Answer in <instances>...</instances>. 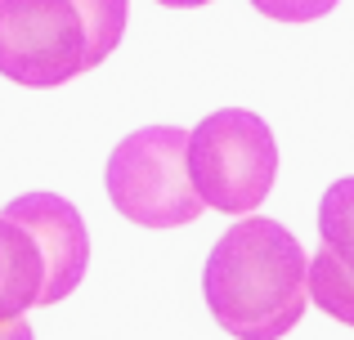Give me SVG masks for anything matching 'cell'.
I'll use <instances>...</instances> for the list:
<instances>
[{"mask_svg":"<svg viewBox=\"0 0 354 340\" xmlns=\"http://www.w3.org/2000/svg\"><path fill=\"white\" fill-rule=\"evenodd\" d=\"M310 260L278 219L247 215L220 233L202 269V296L234 340H278L305 318Z\"/></svg>","mask_w":354,"mask_h":340,"instance_id":"1","label":"cell"},{"mask_svg":"<svg viewBox=\"0 0 354 340\" xmlns=\"http://www.w3.org/2000/svg\"><path fill=\"white\" fill-rule=\"evenodd\" d=\"M126 0H0V77L54 90L95 72L126 36Z\"/></svg>","mask_w":354,"mask_h":340,"instance_id":"2","label":"cell"},{"mask_svg":"<svg viewBox=\"0 0 354 340\" xmlns=\"http://www.w3.org/2000/svg\"><path fill=\"white\" fill-rule=\"evenodd\" d=\"M90 233L59 192H23L0 210V323L36 305H59L81 287Z\"/></svg>","mask_w":354,"mask_h":340,"instance_id":"3","label":"cell"},{"mask_svg":"<svg viewBox=\"0 0 354 340\" xmlns=\"http://www.w3.org/2000/svg\"><path fill=\"white\" fill-rule=\"evenodd\" d=\"M189 179L202 206L247 219L278 179V139L247 108H220L189 130Z\"/></svg>","mask_w":354,"mask_h":340,"instance_id":"4","label":"cell"},{"mask_svg":"<svg viewBox=\"0 0 354 340\" xmlns=\"http://www.w3.org/2000/svg\"><path fill=\"white\" fill-rule=\"evenodd\" d=\"M113 206L139 228H184L202 215V197L189 179V130L144 126L113 148L104 170Z\"/></svg>","mask_w":354,"mask_h":340,"instance_id":"5","label":"cell"},{"mask_svg":"<svg viewBox=\"0 0 354 340\" xmlns=\"http://www.w3.org/2000/svg\"><path fill=\"white\" fill-rule=\"evenodd\" d=\"M305 287L328 318L354 327V174L337 179L319 201V251Z\"/></svg>","mask_w":354,"mask_h":340,"instance_id":"6","label":"cell"},{"mask_svg":"<svg viewBox=\"0 0 354 340\" xmlns=\"http://www.w3.org/2000/svg\"><path fill=\"white\" fill-rule=\"evenodd\" d=\"M341 0H251V9H260L274 23H314V18L332 14Z\"/></svg>","mask_w":354,"mask_h":340,"instance_id":"7","label":"cell"},{"mask_svg":"<svg viewBox=\"0 0 354 340\" xmlns=\"http://www.w3.org/2000/svg\"><path fill=\"white\" fill-rule=\"evenodd\" d=\"M0 340H36L32 323L27 318H14V323H0Z\"/></svg>","mask_w":354,"mask_h":340,"instance_id":"8","label":"cell"},{"mask_svg":"<svg viewBox=\"0 0 354 340\" xmlns=\"http://www.w3.org/2000/svg\"><path fill=\"white\" fill-rule=\"evenodd\" d=\"M166 9H198V5H211V0H157Z\"/></svg>","mask_w":354,"mask_h":340,"instance_id":"9","label":"cell"}]
</instances>
